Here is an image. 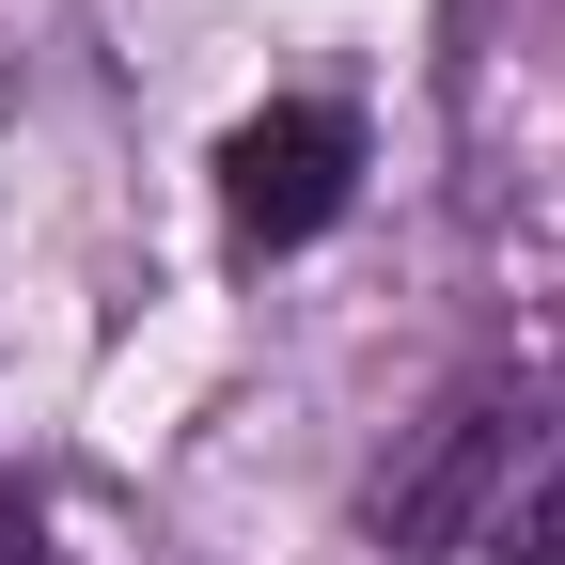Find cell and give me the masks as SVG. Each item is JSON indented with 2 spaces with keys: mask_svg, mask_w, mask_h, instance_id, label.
I'll return each mask as SVG.
<instances>
[{
  "mask_svg": "<svg viewBox=\"0 0 565 565\" xmlns=\"http://www.w3.org/2000/svg\"><path fill=\"white\" fill-rule=\"evenodd\" d=\"M345 189H362V126H345L330 95H282V110H252V126L221 141V221H236V252L330 236Z\"/></svg>",
  "mask_w": 565,
  "mask_h": 565,
  "instance_id": "cell-2",
  "label": "cell"
},
{
  "mask_svg": "<svg viewBox=\"0 0 565 565\" xmlns=\"http://www.w3.org/2000/svg\"><path fill=\"white\" fill-rule=\"evenodd\" d=\"M0 565H47V519H32V487L0 471Z\"/></svg>",
  "mask_w": 565,
  "mask_h": 565,
  "instance_id": "cell-3",
  "label": "cell"
},
{
  "mask_svg": "<svg viewBox=\"0 0 565 565\" xmlns=\"http://www.w3.org/2000/svg\"><path fill=\"white\" fill-rule=\"evenodd\" d=\"M377 534L424 565H550L565 550V408L550 393H456L377 471Z\"/></svg>",
  "mask_w": 565,
  "mask_h": 565,
  "instance_id": "cell-1",
  "label": "cell"
}]
</instances>
